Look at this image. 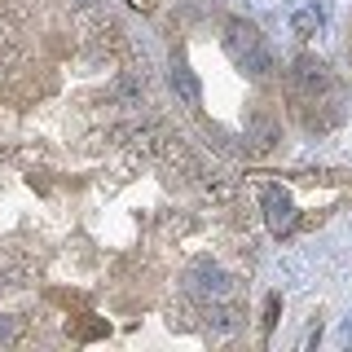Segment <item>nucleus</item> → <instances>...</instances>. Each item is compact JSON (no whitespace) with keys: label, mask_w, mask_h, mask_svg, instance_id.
Returning <instances> with one entry per match:
<instances>
[{"label":"nucleus","mask_w":352,"mask_h":352,"mask_svg":"<svg viewBox=\"0 0 352 352\" xmlns=\"http://www.w3.org/2000/svg\"><path fill=\"white\" fill-rule=\"evenodd\" d=\"M225 49H229V58H234L242 71H251V75H269V71H273L269 44H264L260 31L251 27V22H242V18H234V22L225 27Z\"/></svg>","instance_id":"1"},{"label":"nucleus","mask_w":352,"mask_h":352,"mask_svg":"<svg viewBox=\"0 0 352 352\" xmlns=\"http://www.w3.org/2000/svg\"><path fill=\"white\" fill-rule=\"evenodd\" d=\"M260 203H264V220H269L273 234H286V229L295 225V203H291V194H286L282 185H264Z\"/></svg>","instance_id":"2"},{"label":"nucleus","mask_w":352,"mask_h":352,"mask_svg":"<svg viewBox=\"0 0 352 352\" xmlns=\"http://www.w3.org/2000/svg\"><path fill=\"white\" fill-rule=\"evenodd\" d=\"M291 84L300 88L304 97H317V93H326V88H330L326 62H317V58H300V62H295V71H291Z\"/></svg>","instance_id":"3"},{"label":"nucleus","mask_w":352,"mask_h":352,"mask_svg":"<svg viewBox=\"0 0 352 352\" xmlns=\"http://www.w3.org/2000/svg\"><path fill=\"white\" fill-rule=\"evenodd\" d=\"M225 291H229V278L220 269H212V264H198L190 273V295H198V300H216Z\"/></svg>","instance_id":"4"},{"label":"nucleus","mask_w":352,"mask_h":352,"mask_svg":"<svg viewBox=\"0 0 352 352\" xmlns=\"http://www.w3.org/2000/svg\"><path fill=\"white\" fill-rule=\"evenodd\" d=\"M172 88H176V97H181L185 106H198V102H203V88H198L194 71L185 62H172Z\"/></svg>","instance_id":"5"},{"label":"nucleus","mask_w":352,"mask_h":352,"mask_svg":"<svg viewBox=\"0 0 352 352\" xmlns=\"http://www.w3.org/2000/svg\"><path fill=\"white\" fill-rule=\"evenodd\" d=\"M317 22H322V14H317V9H304V14H295V36H313V27Z\"/></svg>","instance_id":"6"},{"label":"nucleus","mask_w":352,"mask_h":352,"mask_svg":"<svg viewBox=\"0 0 352 352\" xmlns=\"http://www.w3.org/2000/svg\"><path fill=\"white\" fill-rule=\"evenodd\" d=\"M278 322V295H269V308H264V326Z\"/></svg>","instance_id":"7"},{"label":"nucleus","mask_w":352,"mask_h":352,"mask_svg":"<svg viewBox=\"0 0 352 352\" xmlns=\"http://www.w3.org/2000/svg\"><path fill=\"white\" fill-rule=\"evenodd\" d=\"M128 5H137V9H154L159 0H128Z\"/></svg>","instance_id":"8"},{"label":"nucleus","mask_w":352,"mask_h":352,"mask_svg":"<svg viewBox=\"0 0 352 352\" xmlns=\"http://www.w3.org/2000/svg\"><path fill=\"white\" fill-rule=\"evenodd\" d=\"M71 5H80V9H93V5H97V0H71Z\"/></svg>","instance_id":"9"},{"label":"nucleus","mask_w":352,"mask_h":352,"mask_svg":"<svg viewBox=\"0 0 352 352\" xmlns=\"http://www.w3.org/2000/svg\"><path fill=\"white\" fill-rule=\"evenodd\" d=\"M5 335H9V326H5V322H0V339H5Z\"/></svg>","instance_id":"10"}]
</instances>
